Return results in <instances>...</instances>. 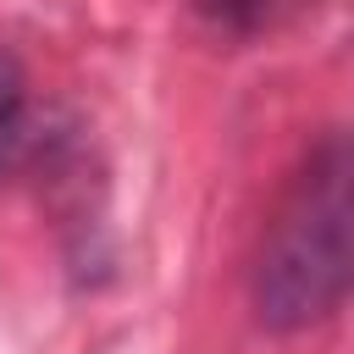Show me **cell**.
<instances>
[{
  "label": "cell",
  "mask_w": 354,
  "mask_h": 354,
  "mask_svg": "<svg viewBox=\"0 0 354 354\" xmlns=\"http://www.w3.org/2000/svg\"><path fill=\"white\" fill-rule=\"evenodd\" d=\"M354 288V133H332L288 183L254 260V310L271 332L315 326Z\"/></svg>",
  "instance_id": "cell-1"
},
{
  "label": "cell",
  "mask_w": 354,
  "mask_h": 354,
  "mask_svg": "<svg viewBox=\"0 0 354 354\" xmlns=\"http://www.w3.org/2000/svg\"><path fill=\"white\" fill-rule=\"evenodd\" d=\"M17 138H22V72H17V61L0 55V160Z\"/></svg>",
  "instance_id": "cell-2"
}]
</instances>
